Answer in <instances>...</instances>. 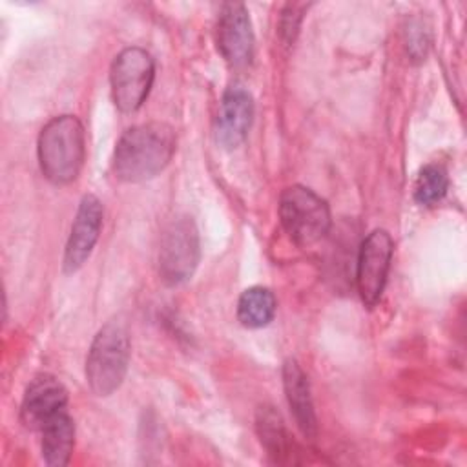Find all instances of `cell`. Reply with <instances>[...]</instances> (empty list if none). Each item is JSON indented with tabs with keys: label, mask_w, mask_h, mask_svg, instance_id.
I'll list each match as a JSON object with an SVG mask.
<instances>
[{
	"label": "cell",
	"mask_w": 467,
	"mask_h": 467,
	"mask_svg": "<svg viewBox=\"0 0 467 467\" xmlns=\"http://www.w3.org/2000/svg\"><path fill=\"white\" fill-rule=\"evenodd\" d=\"M394 241L387 230H372L361 243L356 265V286L361 301L374 306L385 290Z\"/></svg>",
	"instance_id": "52a82bcc"
},
{
	"label": "cell",
	"mask_w": 467,
	"mask_h": 467,
	"mask_svg": "<svg viewBox=\"0 0 467 467\" xmlns=\"http://www.w3.org/2000/svg\"><path fill=\"white\" fill-rule=\"evenodd\" d=\"M252 120H254V99L250 91L239 84L230 86L223 93L219 111H217V124H215L217 142L226 150H234L241 146L250 131Z\"/></svg>",
	"instance_id": "8fae6325"
},
{
	"label": "cell",
	"mask_w": 467,
	"mask_h": 467,
	"mask_svg": "<svg viewBox=\"0 0 467 467\" xmlns=\"http://www.w3.org/2000/svg\"><path fill=\"white\" fill-rule=\"evenodd\" d=\"M36 153L40 171L49 182L57 186L73 182L86 159V135L82 122L75 115L53 117L40 130Z\"/></svg>",
	"instance_id": "7a4b0ae2"
},
{
	"label": "cell",
	"mask_w": 467,
	"mask_h": 467,
	"mask_svg": "<svg viewBox=\"0 0 467 467\" xmlns=\"http://www.w3.org/2000/svg\"><path fill=\"white\" fill-rule=\"evenodd\" d=\"M67 390L64 385L49 374L36 376L26 389L20 420L31 431H40L60 412L67 410Z\"/></svg>",
	"instance_id": "30bf717a"
},
{
	"label": "cell",
	"mask_w": 467,
	"mask_h": 467,
	"mask_svg": "<svg viewBox=\"0 0 467 467\" xmlns=\"http://www.w3.org/2000/svg\"><path fill=\"white\" fill-rule=\"evenodd\" d=\"M199 259L201 243L193 219L188 215L171 219L161 235L157 257L161 279L170 286H177L188 281L193 275Z\"/></svg>",
	"instance_id": "5b68a950"
},
{
	"label": "cell",
	"mask_w": 467,
	"mask_h": 467,
	"mask_svg": "<svg viewBox=\"0 0 467 467\" xmlns=\"http://www.w3.org/2000/svg\"><path fill=\"white\" fill-rule=\"evenodd\" d=\"M283 389L299 431L312 440L317 434V418L308 378L296 359H286L283 363Z\"/></svg>",
	"instance_id": "7c38bea8"
},
{
	"label": "cell",
	"mask_w": 467,
	"mask_h": 467,
	"mask_svg": "<svg viewBox=\"0 0 467 467\" xmlns=\"http://www.w3.org/2000/svg\"><path fill=\"white\" fill-rule=\"evenodd\" d=\"M42 458L51 467H64L69 463L75 447V423L67 410L55 416L42 429Z\"/></svg>",
	"instance_id": "4fadbf2b"
},
{
	"label": "cell",
	"mask_w": 467,
	"mask_h": 467,
	"mask_svg": "<svg viewBox=\"0 0 467 467\" xmlns=\"http://www.w3.org/2000/svg\"><path fill=\"white\" fill-rule=\"evenodd\" d=\"M155 77L151 55L142 47L122 49L109 69L111 97L122 113L137 111L146 100Z\"/></svg>",
	"instance_id": "8992f818"
},
{
	"label": "cell",
	"mask_w": 467,
	"mask_h": 467,
	"mask_svg": "<svg viewBox=\"0 0 467 467\" xmlns=\"http://www.w3.org/2000/svg\"><path fill=\"white\" fill-rule=\"evenodd\" d=\"M303 5L301 4H288L283 9L281 20H279V33L285 44H292L297 31H299V24L303 18Z\"/></svg>",
	"instance_id": "e0dca14e"
},
{
	"label": "cell",
	"mask_w": 467,
	"mask_h": 467,
	"mask_svg": "<svg viewBox=\"0 0 467 467\" xmlns=\"http://www.w3.org/2000/svg\"><path fill=\"white\" fill-rule=\"evenodd\" d=\"M275 316V297L265 286L246 288L237 301V319L246 328L266 327Z\"/></svg>",
	"instance_id": "9a60e30c"
},
{
	"label": "cell",
	"mask_w": 467,
	"mask_h": 467,
	"mask_svg": "<svg viewBox=\"0 0 467 467\" xmlns=\"http://www.w3.org/2000/svg\"><path fill=\"white\" fill-rule=\"evenodd\" d=\"M279 219L290 239L303 248L325 239L332 224L327 201L301 184L283 190L279 197Z\"/></svg>",
	"instance_id": "277c9868"
},
{
	"label": "cell",
	"mask_w": 467,
	"mask_h": 467,
	"mask_svg": "<svg viewBox=\"0 0 467 467\" xmlns=\"http://www.w3.org/2000/svg\"><path fill=\"white\" fill-rule=\"evenodd\" d=\"M217 49L235 69L246 67L254 57V31L248 9L241 2L221 5L215 26Z\"/></svg>",
	"instance_id": "ba28073f"
},
{
	"label": "cell",
	"mask_w": 467,
	"mask_h": 467,
	"mask_svg": "<svg viewBox=\"0 0 467 467\" xmlns=\"http://www.w3.org/2000/svg\"><path fill=\"white\" fill-rule=\"evenodd\" d=\"M175 131L164 122L126 130L113 151V173L122 182H144L159 175L173 157Z\"/></svg>",
	"instance_id": "6da1fadb"
},
{
	"label": "cell",
	"mask_w": 467,
	"mask_h": 467,
	"mask_svg": "<svg viewBox=\"0 0 467 467\" xmlns=\"http://www.w3.org/2000/svg\"><path fill=\"white\" fill-rule=\"evenodd\" d=\"M255 429L261 445L275 463H285L290 460L292 440L286 432L281 414L272 405H261L257 409Z\"/></svg>",
	"instance_id": "5bb4252c"
},
{
	"label": "cell",
	"mask_w": 467,
	"mask_h": 467,
	"mask_svg": "<svg viewBox=\"0 0 467 467\" xmlns=\"http://www.w3.org/2000/svg\"><path fill=\"white\" fill-rule=\"evenodd\" d=\"M449 188L447 171L440 164H427L420 170L414 182V199L420 204L431 206L438 202Z\"/></svg>",
	"instance_id": "2e32d148"
},
{
	"label": "cell",
	"mask_w": 467,
	"mask_h": 467,
	"mask_svg": "<svg viewBox=\"0 0 467 467\" xmlns=\"http://www.w3.org/2000/svg\"><path fill=\"white\" fill-rule=\"evenodd\" d=\"M102 204L100 201L88 193L82 197L77 215L71 224V232L66 243L62 266L66 274H75L89 259L102 228Z\"/></svg>",
	"instance_id": "9c48e42d"
},
{
	"label": "cell",
	"mask_w": 467,
	"mask_h": 467,
	"mask_svg": "<svg viewBox=\"0 0 467 467\" xmlns=\"http://www.w3.org/2000/svg\"><path fill=\"white\" fill-rule=\"evenodd\" d=\"M130 363V334L124 323L108 321L93 337L86 358V379L97 396L113 394L124 381Z\"/></svg>",
	"instance_id": "3957f363"
}]
</instances>
